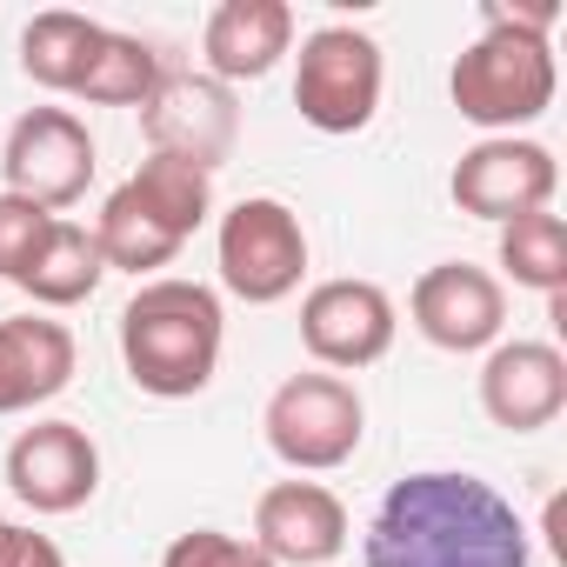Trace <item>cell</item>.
Returning a JSON list of instances; mask_svg holds the SVG:
<instances>
[{"label":"cell","instance_id":"6da1fadb","mask_svg":"<svg viewBox=\"0 0 567 567\" xmlns=\"http://www.w3.org/2000/svg\"><path fill=\"white\" fill-rule=\"evenodd\" d=\"M361 554L368 567H534L514 501L454 467L394 481L368 520Z\"/></svg>","mask_w":567,"mask_h":567},{"label":"cell","instance_id":"7a4b0ae2","mask_svg":"<svg viewBox=\"0 0 567 567\" xmlns=\"http://www.w3.org/2000/svg\"><path fill=\"white\" fill-rule=\"evenodd\" d=\"M220 341H227V315H220V295L207 280L154 274L121 308L127 381L154 401H194L220 368Z\"/></svg>","mask_w":567,"mask_h":567},{"label":"cell","instance_id":"3957f363","mask_svg":"<svg viewBox=\"0 0 567 567\" xmlns=\"http://www.w3.org/2000/svg\"><path fill=\"white\" fill-rule=\"evenodd\" d=\"M560 68H554V41L540 34H507V28H481L474 48H461L447 94L454 114L474 121L481 134H520L554 107Z\"/></svg>","mask_w":567,"mask_h":567},{"label":"cell","instance_id":"277c9868","mask_svg":"<svg viewBox=\"0 0 567 567\" xmlns=\"http://www.w3.org/2000/svg\"><path fill=\"white\" fill-rule=\"evenodd\" d=\"M260 434L274 447L280 467L295 474H334L361 454V434H368V401L348 374H288L274 394H267V414H260Z\"/></svg>","mask_w":567,"mask_h":567},{"label":"cell","instance_id":"5b68a950","mask_svg":"<svg viewBox=\"0 0 567 567\" xmlns=\"http://www.w3.org/2000/svg\"><path fill=\"white\" fill-rule=\"evenodd\" d=\"M214 267H220V288L247 308H274L301 288L308 274V227L288 200L274 194H247L220 214L214 227Z\"/></svg>","mask_w":567,"mask_h":567},{"label":"cell","instance_id":"8992f818","mask_svg":"<svg viewBox=\"0 0 567 567\" xmlns=\"http://www.w3.org/2000/svg\"><path fill=\"white\" fill-rule=\"evenodd\" d=\"M388 61L381 41L361 28H315L295 54V107L315 134H361L381 114Z\"/></svg>","mask_w":567,"mask_h":567},{"label":"cell","instance_id":"52a82bcc","mask_svg":"<svg viewBox=\"0 0 567 567\" xmlns=\"http://www.w3.org/2000/svg\"><path fill=\"white\" fill-rule=\"evenodd\" d=\"M0 181H8V194L61 214L87 194L94 181V134L81 114L68 107H28L8 141H0Z\"/></svg>","mask_w":567,"mask_h":567},{"label":"cell","instance_id":"ba28073f","mask_svg":"<svg viewBox=\"0 0 567 567\" xmlns=\"http://www.w3.org/2000/svg\"><path fill=\"white\" fill-rule=\"evenodd\" d=\"M554 187H560V167H554V154H547L540 141H527V134H487V141H474V147L454 161V174H447L454 207L474 214V220H494V227L554 207Z\"/></svg>","mask_w":567,"mask_h":567},{"label":"cell","instance_id":"9c48e42d","mask_svg":"<svg viewBox=\"0 0 567 567\" xmlns=\"http://www.w3.org/2000/svg\"><path fill=\"white\" fill-rule=\"evenodd\" d=\"M394 301L374 280H321L301 301V348L328 368V374H361L374 361H388L394 348Z\"/></svg>","mask_w":567,"mask_h":567},{"label":"cell","instance_id":"30bf717a","mask_svg":"<svg viewBox=\"0 0 567 567\" xmlns=\"http://www.w3.org/2000/svg\"><path fill=\"white\" fill-rule=\"evenodd\" d=\"M408 315H414V328H421L427 348H441V354H481L507 328V288L487 267H474V260H441V267H427L414 280Z\"/></svg>","mask_w":567,"mask_h":567},{"label":"cell","instance_id":"8fae6325","mask_svg":"<svg viewBox=\"0 0 567 567\" xmlns=\"http://www.w3.org/2000/svg\"><path fill=\"white\" fill-rule=\"evenodd\" d=\"M141 127H147L154 154L214 174V167L234 154V141H240V107H234V94H227L220 81H207V74H161V87H154L147 107H141Z\"/></svg>","mask_w":567,"mask_h":567},{"label":"cell","instance_id":"7c38bea8","mask_svg":"<svg viewBox=\"0 0 567 567\" xmlns=\"http://www.w3.org/2000/svg\"><path fill=\"white\" fill-rule=\"evenodd\" d=\"M8 487L34 514H74L101 494V447L81 421H34L8 441Z\"/></svg>","mask_w":567,"mask_h":567},{"label":"cell","instance_id":"4fadbf2b","mask_svg":"<svg viewBox=\"0 0 567 567\" xmlns=\"http://www.w3.org/2000/svg\"><path fill=\"white\" fill-rule=\"evenodd\" d=\"M254 547L274 567H328L348 547V507L321 481H274L254 501Z\"/></svg>","mask_w":567,"mask_h":567},{"label":"cell","instance_id":"5bb4252c","mask_svg":"<svg viewBox=\"0 0 567 567\" xmlns=\"http://www.w3.org/2000/svg\"><path fill=\"white\" fill-rule=\"evenodd\" d=\"M481 408L507 434H540L567 408V361L554 341H494L481 361Z\"/></svg>","mask_w":567,"mask_h":567},{"label":"cell","instance_id":"9a60e30c","mask_svg":"<svg viewBox=\"0 0 567 567\" xmlns=\"http://www.w3.org/2000/svg\"><path fill=\"white\" fill-rule=\"evenodd\" d=\"M288 48H295V8L288 0H220L200 28L207 81H220V87L267 81Z\"/></svg>","mask_w":567,"mask_h":567},{"label":"cell","instance_id":"2e32d148","mask_svg":"<svg viewBox=\"0 0 567 567\" xmlns=\"http://www.w3.org/2000/svg\"><path fill=\"white\" fill-rule=\"evenodd\" d=\"M74 328L54 315H14L0 321V414H28L54 401L74 381Z\"/></svg>","mask_w":567,"mask_h":567},{"label":"cell","instance_id":"e0dca14e","mask_svg":"<svg viewBox=\"0 0 567 567\" xmlns=\"http://www.w3.org/2000/svg\"><path fill=\"white\" fill-rule=\"evenodd\" d=\"M107 280V260H101V247H94V234L81 227V220H54L48 227V240L34 247V260L14 274V288L34 301V308H48V315H61V308H81V301H94V288Z\"/></svg>","mask_w":567,"mask_h":567},{"label":"cell","instance_id":"ac0fdd59","mask_svg":"<svg viewBox=\"0 0 567 567\" xmlns=\"http://www.w3.org/2000/svg\"><path fill=\"white\" fill-rule=\"evenodd\" d=\"M121 194H127L147 220H161L174 240H194V234L214 220V174H200V167H187V161H167V154H147V161L121 181Z\"/></svg>","mask_w":567,"mask_h":567},{"label":"cell","instance_id":"d6986e66","mask_svg":"<svg viewBox=\"0 0 567 567\" xmlns=\"http://www.w3.org/2000/svg\"><path fill=\"white\" fill-rule=\"evenodd\" d=\"M161 74H167L161 54H154L141 34L101 28L87 68H81V81H74V101H87V107H147V94L161 87Z\"/></svg>","mask_w":567,"mask_h":567},{"label":"cell","instance_id":"ffe728a7","mask_svg":"<svg viewBox=\"0 0 567 567\" xmlns=\"http://www.w3.org/2000/svg\"><path fill=\"white\" fill-rule=\"evenodd\" d=\"M94 41H101V21H87L74 8H48V14H34L21 28V74L34 87H48V94H74Z\"/></svg>","mask_w":567,"mask_h":567},{"label":"cell","instance_id":"44dd1931","mask_svg":"<svg viewBox=\"0 0 567 567\" xmlns=\"http://www.w3.org/2000/svg\"><path fill=\"white\" fill-rule=\"evenodd\" d=\"M501 267H507L514 288H527V295H547V301L567 295V220L554 207L507 220L501 227Z\"/></svg>","mask_w":567,"mask_h":567},{"label":"cell","instance_id":"7402d4cb","mask_svg":"<svg viewBox=\"0 0 567 567\" xmlns=\"http://www.w3.org/2000/svg\"><path fill=\"white\" fill-rule=\"evenodd\" d=\"M87 234H94L101 260H107V267H121V274H134V280H141V274L154 280V267H167V260L187 247V240H174L161 220H147V214H141V207H134L121 187L101 200V220H94Z\"/></svg>","mask_w":567,"mask_h":567},{"label":"cell","instance_id":"603a6c76","mask_svg":"<svg viewBox=\"0 0 567 567\" xmlns=\"http://www.w3.org/2000/svg\"><path fill=\"white\" fill-rule=\"evenodd\" d=\"M161 567H274V560H267L254 540H240V534H220V527H187V534H174V540H167Z\"/></svg>","mask_w":567,"mask_h":567},{"label":"cell","instance_id":"cb8c5ba5","mask_svg":"<svg viewBox=\"0 0 567 567\" xmlns=\"http://www.w3.org/2000/svg\"><path fill=\"white\" fill-rule=\"evenodd\" d=\"M54 220H61V214H48V207H34V200H21V194L0 187V280H14V274L34 260V247L48 240Z\"/></svg>","mask_w":567,"mask_h":567},{"label":"cell","instance_id":"d4e9b609","mask_svg":"<svg viewBox=\"0 0 567 567\" xmlns=\"http://www.w3.org/2000/svg\"><path fill=\"white\" fill-rule=\"evenodd\" d=\"M554 21H560V8H554V0H534V8H507V0H487V8H481V28L540 34V41H554Z\"/></svg>","mask_w":567,"mask_h":567},{"label":"cell","instance_id":"484cf974","mask_svg":"<svg viewBox=\"0 0 567 567\" xmlns=\"http://www.w3.org/2000/svg\"><path fill=\"white\" fill-rule=\"evenodd\" d=\"M0 567H68V560H61V547L48 534L8 520V534H0Z\"/></svg>","mask_w":567,"mask_h":567},{"label":"cell","instance_id":"4316f807","mask_svg":"<svg viewBox=\"0 0 567 567\" xmlns=\"http://www.w3.org/2000/svg\"><path fill=\"white\" fill-rule=\"evenodd\" d=\"M0 534H8V514H0Z\"/></svg>","mask_w":567,"mask_h":567}]
</instances>
